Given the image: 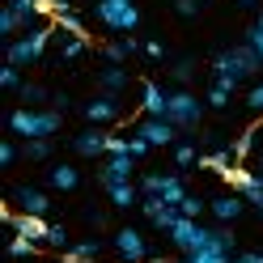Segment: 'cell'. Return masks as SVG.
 <instances>
[{"instance_id": "obj_1", "label": "cell", "mask_w": 263, "mask_h": 263, "mask_svg": "<svg viewBox=\"0 0 263 263\" xmlns=\"http://www.w3.org/2000/svg\"><path fill=\"white\" fill-rule=\"evenodd\" d=\"M259 51L251 43H238V47H229V51H221L217 60H212V81L217 85H225V89H238V81H246V77H255L259 72Z\"/></svg>"}, {"instance_id": "obj_2", "label": "cell", "mask_w": 263, "mask_h": 263, "mask_svg": "<svg viewBox=\"0 0 263 263\" xmlns=\"http://www.w3.org/2000/svg\"><path fill=\"white\" fill-rule=\"evenodd\" d=\"M64 123V110H39V106H17L9 115V127L13 136L22 140H39V136H55Z\"/></svg>"}, {"instance_id": "obj_3", "label": "cell", "mask_w": 263, "mask_h": 263, "mask_svg": "<svg viewBox=\"0 0 263 263\" xmlns=\"http://www.w3.org/2000/svg\"><path fill=\"white\" fill-rule=\"evenodd\" d=\"M47 43H51V26H39V30H26V34L9 39V64H17V68H26V64L43 60Z\"/></svg>"}, {"instance_id": "obj_4", "label": "cell", "mask_w": 263, "mask_h": 263, "mask_svg": "<svg viewBox=\"0 0 263 263\" xmlns=\"http://www.w3.org/2000/svg\"><path fill=\"white\" fill-rule=\"evenodd\" d=\"M98 22L106 30H119V34H132V30L140 26V9L136 0H98Z\"/></svg>"}, {"instance_id": "obj_5", "label": "cell", "mask_w": 263, "mask_h": 263, "mask_svg": "<svg viewBox=\"0 0 263 263\" xmlns=\"http://www.w3.org/2000/svg\"><path fill=\"white\" fill-rule=\"evenodd\" d=\"M34 17H43V0H9L0 9V34L17 39L26 26H34Z\"/></svg>"}, {"instance_id": "obj_6", "label": "cell", "mask_w": 263, "mask_h": 263, "mask_svg": "<svg viewBox=\"0 0 263 263\" xmlns=\"http://www.w3.org/2000/svg\"><path fill=\"white\" fill-rule=\"evenodd\" d=\"M166 119L178 132H191V127H200V119H204V102L195 93H187V89H174L170 93V106H166Z\"/></svg>"}, {"instance_id": "obj_7", "label": "cell", "mask_w": 263, "mask_h": 263, "mask_svg": "<svg viewBox=\"0 0 263 263\" xmlns=\"http://www.w3.org/2000/svg\"><path fill=\"white\" fill-rule=\"evenodd\" d=\"M140 191L144 195H161V200L174 204V208L187 200V187H183V178H178V174H144L140 178Z\"/></svg>"}, {"instance_id": "obj_8", "label": "cell", "mask_w": 263, "mask_h": 263, "mask_svg": "<svg viewBox=\"0 0 263 263\" xmlns=\"http://www.w3.org/2000/svg\"><path fill=\"white\" fill-rule=\"evenodd\" d=\"M115 255H119L123 263H149L153 255H149V242H144V234L140 229H119V234H115Z\"/></svg>"}, {"instance_id": "obj_9", "label": "cell", "mask_w": 263, "mask_h": 263, "mask_svg": "<svg viewBox=\"0 0 263 263\" xmlns=\"http://www.w3.org/2000/svg\"><path fill=\"white\" fill-rule=\"evenodd\" d=\"M5 217V225L13 229V234H22V238H34V242H47V225L43 217H34V212H0Z\"/></svg>"}, {"instance_id": "obj_10", "label": "cell", "mask_w": 263, "mask_h": 263, "mask_svg": "<svg viewBox=\"0 0 263 263\" xmlns=\"http://www.w3.org/2000/svg\"><path fill=\"white\" fill-rule=\"evenodd\" d=\"M132 174H136V157L132 153H106V161H102V187L132 183Z\"/></svg>"}, {"instance_id": "obj_11", "label": "cell", "mask_w": 263, "mask_h": 263, "mask_svg": "<svg viewBox=\"0 0 263 263\" xmlns=\"http://www.w3.org/2000/svg\"><path fill=\"white\" fill-rule=\"evenodd\" d=\"M136 132L153 144V149H157V144H174V136H178V127L170 119H153V115H144V119L136 123Z\"/></svg>"}, {"instance_id": "obj_12", "label": "cell", "mask_w": 263, "mask_h": 263, "mask_svg": "<svg viewBox=\"0 0 263 263\" xmlns=\"http://www.w3.org/2000/svg\"><path fill=\"white\" fill-rule=\"evenodd\" d=\"M72 149H77L81 157H102V153L110 149V132H102V127H89V132H81V136L72 140Z\"/></svg>"}, {"instance_id": "obj_13", "label": "cell", "mask_w": 263, "mask_h": 263, "mask_svg": "<svg viewBox=\"0 0 263 263\" xmlns=\"http://www.w3.org/2000/svg\"><path fill=\"white\" fill-rule=\"evenodd\" d=\"M85 119H89V123H98V127H102V123H115V119H119V102H115V93L93 98V102L85 106Z\"/></svg>"}, {"instance_id": "obj_14", "label": "cell", "mask_w": 263, "mask_h": 263, "mask_svg": "<svg viewBox=\"0 0 263 263\" xmlns=\"http://www.w3.org/2000/svg\"><path fill=\"white\" fill-rule=\"evenodd\" d=\"M166 106H170V93L149 81V85H144V93H140V110L153 115V119H166Z\"/></svg>"}, {"instance_id": "obj_15", "label": "cell", "mask_w": 263, "mask_h": 263, "mask_svg": "<svg viewBox=\"0 0 263 263\" xmlns=\"http://www.w3.org/2000/svg\"><path fill=\"white\" fill-rule=\"evenodd\" d=\"M13 200H17V208H22V212H34V217H43V212L51 208L47 191H39V187H17V191H13Z\"/></svg>"}, {"instance_id": "obj_16", "label": "cell", "mask_w": 263, "mask_h": 263, "mask_svg": "<svg viewBox=\"0 0 263 263\" xmlns=\"http://www.w3.org/2000/svg\"><path fill=\"white\" fill-rule=\"evenodd\" d=\"M242 208H246V204H242V195H221V200H212V217L229 225V221H238V217H242Z\"/></svg>"}, {"instance_id": "obj_17", "label": "cell", "mask_w": 263, "mask_h": 263, "mask_svg": "<svg viewBox=\"0 0 263 263\" xmlns=\"http://www.w3.org/2000/svg\"><path fill=\"white\" fill-rule=\"evenodd\" d=\"M98 255H102V242H77V246H68V251H64V263H93Z\"/></svg>"}, {"instance_id": "obj_18", "label": "cell", "mask_w": 263, "mask_h": 263, "mask_svg": "<svg viewBox=\"0 0 263 263\" xmlns=\"http://www.w3.org/2000/svg\"><path fill=\"white\" fill-rule=\"evenodd\" d=\"M106 195H110V204H115V208H132V204L140 200L136 183H110V187H106Z\"/></svg>"}, {"instance_id": "obj_19", "label": "cell", "mask_w": 263, "mask_h": 263, "mask_svg": "<svg viewBox=\"0 0 263 263\" xmlns=\"http://www.w3.org/2000/svg\"><path fill=\"white\" fill-rule=\"evenodd\" d=\"M98 85H102V93H119V89L127 85V72L119 68V64H106L102 77H98Z\"/></svg>"}, {"instance_id": "obj_20", "label": "cell", "mask_w": 263, "mask_h": 263, "mask_svg": "<svg viewBox=\"0 0 263 263\" xmlns=\"http://www.w3.org/2000/svg\"><path fill=\"white\" fill-rule=\"evenodd\" d=\"M195 166H204V170H217V174H225L229 166H234V153H229V149H212V153H204L200 161H195Z\"/></svg>"}, {"instance_id": "obj_21", "label": "cell", "mask_w": 263, "mask_h": 263, "mask_svg": "<svg viewBox=\"0 0 263 263\" xmlns=\"http://www.w3.org/2000/svg\"><path fill=\"white\" fill-rule=\"evenodd\" d=\"M77 183H81L77 166H55V170H51V187H55V191H72Z\"/></svg>"}, {"instance_id": "obj_22", "label": "cell", "mask_w": 263, "mask_h": 263, "mask_svg": "<svg viewBox=\"0 0 263 263\" xmlns=\"http://www.w3.org/2000/svg\"><path fill=\"white\" fill-rule=\"evenodd\" d=\"M22 157H30V161H43V157H51V136L22 140Z\"/></svg>"}, {"instance_id": "obj_23", "label": "cell", "mask_w": 263, "mask_h": 263, "mask_svg": "<svg viewBox=\"0 0 263 263\" xmlns=\"http://www.w3.org/2000/svg\"><path fill=\"white\" fill-rule=\"evenodd\" d=\"M187 263H234L229 259V251H221V246H204V251H195V255H183Z\"/></svg>"}, {"instance_id": "obj_24", "label": "cell", "mask_w": 263, "mask_h": 263, "mask_svg": "<svg viewBox=\"0 0 263 263\" xmlns=\"http://www.w3.org/2000/svg\"><path fill=\"white\" fill-rule=\"evenodd\" d=\"M85 43H89L85 34H68V39L60 43V60H64V64H68V60H77L81 51H85Z\"/></svg>"}, {"instance_id": "obj_25", "label": "cell", "mask_w": 263, "mask_h": 263, "mask_svg": "<svg viewBox=\"0 0 263 263\" xmlns=\"http://www.w3.org/2000/svg\"><path fill=\"white\" fill-rule=\"evenodd\" d=\"M34 251H39V242H34V238H22V234H13V242H9V255H13V259H30Z\"/></svg>"}, {"instance_id": "obj_26", "label": "cell", "mask_w": 263, "mask_h": 263, "mask_svg": "<svg viewBox=\"0 0 263 263\" xmlns=\"http://www.w3.org/2000/svg\"><path fill=\"white\" fill-rule=\"evenodd\" d=\"M17 93H22V102H26V106H43V102H47V89H43V85H34V81H26Z\"/></svg>"}, {"instance_id": "obj_27", "label": "cell", "mask_w": 263, "mask_h": 263, "mask_svg": "<svg viewBox=\"0 0 263 263\" xmlns=\"http://www.w3.org/2000/svg\"><path fill=\"white\" fill-rule=\"evenodd\" d=\"M0 85H5V89H22L26 85L22 72H17V64H5V68H0Z\"/></svg>"}, {"instance_id": "obj_28", "label": "cell", "mask_w": 263, "mask_h": 263, "mask_svg": "<svg viewBox=\"0 0 263 263\" xmlns=\"http://www.w3.org/2000/svg\"><path fill=\"white\" fill-rule=\"evenodd\" d=\"M200 153H195V144H174V166H195Z\"/></svg>"}, {"instance_id": "obj_29", "label": "cell", "mask_w": 263, "mask_h": 263, "mask_svg": "<svg viewBox=\"0 0 263 263\" xmlns=\"http://www.w3.org/2000/svg\"><path fill=\"white\" fill-rule=\"evenodd\" d=\"M251 144H255V132L238 136V140H234V149H229V153H234V161H246V157H251Z\"/></svg>"}, {"instance_id": "obj_30", "label": "cell", "mask_w": 263, "mask_h": 263, "mask_svg": "<svg viewBox=\"0 0 263 263\" xmlns=\"http://www.w3.org/2000/svg\"><path fill=\"white\" fill-rule=\"evenodd\" d=\"M102 55H106L110 64H123V60L132 55V47H127V43H106V47H102Z\"/></svg>"}, {"instance_id": "obj_31", "label": "cell", "mask_w": 263, "mask_h": 263, "mask_svg": "<svg viewBox=\"0 0 263 263\" xmlns=\"http://www.w3.org/2000/svg\"><path fill=\"white\" fill-rule=\"evenodd\" d=\"M229 93H234V89H225V85H217V81H212V89H208V106H229Z\"/></svg>"}, {"instance_id": "obj_32", "label": "cell", "mask_w": 263, "mask_h": 263, "mask_svg": "<svg viewBox=\"0 0 263 263\" xmlns=\"http://www.w3.org/2000/svg\"><path fill=\"white\" fill-rule=\"evenodd\" d=\"M47 246H60V251H68V229H64V225H51V229H47Z\"/></svg>"}, {"instance_id": "obj_33", "label": "cell", "mask_w": 263, "mask_h": 263, "mask_svg": "<svg viewBox=\"0 0 263 263\" xmlns=\"http://www.w3.org/2000/svg\"><path fill=\"white\" fill-rule=\"evenodd\" d=\"M178 208H183V217H191V221H200V212H204V200H200V195H187V200L178 204Z\"/></svg>"}, {"instance_id": "obj_34", "label": "cell", "mask_w": 263, "mask_h": 263, "mask_svg": "<svg viewBox=\"0 0 263 263\" xmlns=\"http://www.w3.org/2000/svg\"><path fill=\"white\" fill-rule=\"evenodd\" d=\"M149 149H153V144H149V140H144V136H140V132H136V136H132V140H127V153H132V157H136V161H140L144 153H149Z\"/></svg>"}, {"instance_id": "obj_35", "label": "cell", "mask_w": 263, "mask_h": 263, "mask_svg": "<svg viewBox=\"0 0 263 263\" xmlns=\"http://www.w3.org/2000/svg\"><path fill=\"white\" fill-rule=\"evenodd\" d=\"M195 77V60H178L174 64V81H191Z\"/></svg>"}, {"instance_id": "obj_36", "label": "cell", "mask_w": 263, "mask_h": 263, "mask_svg": "<svg viewBox=\"0 0 263 263\" xmlns=\"http://www.w3.org/2000/svg\"><path fill=\"white\" fill-rule=\"evenodd\" d=\"M17 157H22V149H17V144H0V166H13Z\"/></svg>"}, {"instance_id": "obj_37", "label": "cell", "mask_w": 263, "mask_h": 263, "mask_svg": "<svg viewBox=\"0 0 263 263\" xmlns=\"http://www.w3.org/2000/svg\"><path fill=\"white\" fill-rule=\"evenodd\" d=\"M246 43H251L255 51H259V60H263V30H259V26H251V30H246Z\"/></svg>"}, {"instance_id": "obj_38", "label": "cell", "mask_w": 263, "mask_h": 263, "mask_svg": "<svg viewBox=\"0 0 263 263\" xmlns=\"http://www.w3.org/2000/svg\"><path fill=\"white\" fill-rule=\"evenodd\" d=\"M246 106H251V110H263V81H259L251 93H246Z\"/></svg>"}, {"instance_id": "obj_39", "label": "cell", "mask_w": 263, "mask_h": 263, "mask_svg": "<svg viewBox=\"0 0 263 263\" xmlns=\"http://www.w3.org/2000/svg\"><path fill=\"white\" fill-rule=\"evenodd\" d=\"M178 13H183V17H195V13H200V0H178L174 5Z\"/></svg>"}, {"instance_id": "obj_40", "label": "cell", "mask_w": 263, "mask_h": 263, "mask_svg": "<svg viewBox=\"0 0 263 263\" xmlns=\"http://www.w3.org/2000/svg\"><path fill=\"white\" fill-rule=\"evenodd\" d=\"M144 55H149V60H161V55H166V47H161V43H144Z\"/></svg>"}, {"instance_id": "obj_41", "label": "cell", "mask_w": 263, "mask_h": 263, "mask_svg": "<svg viewBox=\"0 0 263 263\" xmlns=\"http://www.w3.org/2000/svg\"><path fill=\"white\" fill-rule=\"evenodd\" d=\"M106 153H127V140H123V136H110V149H106Z\"/></svg>"}, {"instance_id": "obj_42", "label": "cell", "mask_w": 263, "mask_h": 263, "mask_svg": "<svg viewBox=\"0 0 263 263\" xmlns=\"http://www.w3.org/2000/svg\"><path fill=\"white\" fill-rule=\"evenodd\" d=\"M238 263H263V251H246V255H238Z\"/></svg>"}, {"instance_id": "obj_43", "label": "cell", "mask_w": 263, "mask_h": 263, "mask_svg": "<svg viewBox=\"0 0 263 263\" xmlns=\"http://www.w3.org/2000/svg\"><path fill=\"white\" fill-rule=\"evenodd\" d=\"M238 5H255V0H238Z\"/></svg>"}, {"instance_id": "obj_44", "label": "cell", "mask_w": 263, "mask_h": 263, "mask_svg": "<svg viewBox=\"0 0 263 263\" xmlns=\"http://www.w3.org/2000/svg\"><path fill=\"white\" fill-rule=\"evenodd\" d=\"M255 26H259V30H263V17H259V22H255Z\"/></svg>"}, {"instance_id": "obj_45", "label": "cell", "mask_w": 263, "mask_h": 263, "mask_svg": "<svg viewBox=\"0 0 263 263\" xmlns=\"http://www.w3.org/2000/svg\"><path fill=\"white\" fill-rule=\"evenodd\" d=\"M183 263H187V259H183Z\"/></svg>"}]
</instances>
